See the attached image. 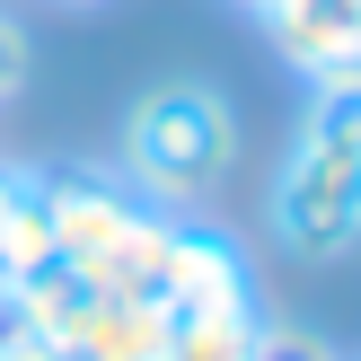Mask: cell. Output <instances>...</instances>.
Returning <instances> with one entry per match:
<instances>
[{
	"mask_svg": "<svg viewBox=\"0 0 361 361\" xmlns=\"http://www.w3.org/2000/svg\"><path fill=\"white\" fill-rule=\"evenodd\" d=\"M238 168V106L212 80H159L123 106V141H115V176L141 194L150 212H194L229 185Z\"/></svg>",
	"mask_w": 361,
	"mask_h": 361,
	"instance_id": "1",
	"label": "cell"
},
{
	"mask_svg": "<svg viewBox=\"0 0 361 361\" xmlns=\"http://www.w3.org/2000/svg\"><path fill=\"white\" fill-rule=\"evenodd\" d=\"M274 53L309 80H361V0H274Z\"/></svg>",
	"mask_w": 361,
	"mask_h": 361,
	"instance_id": "6",
	"label": "cell"
},
{
	"mask_svg": "<svg viewBox=\"0 0 361 361\" xmlns=\"http://www.w3.org/2000/svg\"><path fill=\"white\" fill-rule=\"evenodd\" d=\"M18 185H27V168H0V229H9V203H18Z\"/></svg>",
	"mask_w": 361,
	"mask_h": 361,
	"instance_id": "10",
	"label": "cell"
},
{
	"mask_svg": "<svg viewBox=\"0 0 361 361\" xmlns=\"http://www.w3.org/2000/svg\"><path fill=\"white\" fill-rule=\"evenodd\" d=\"M0 361H53V353L35 344V335H18V344H0Z\"/></svg>",
	"mask_w": 361,
	"mask_h": 361,
	"instance_id": "11",
	"label": "cell"
},
{
	"mask_svg": "<svg viewBox=\"0 0 361 361\" xmlns=\"http://www.w3.org/2000/svg\"><path fill=\"white\" fill-rule=\"evenodd\" d=\"M133 361H168V353H133Z\"/></svg>",
	"mask_w": 361,
	"mask_h": 361,
	"instance_id": "14",
	"label": "cell"
},
{
	"mask_svg": "<svg viewBox=\"0 0 361 361\" xmlns=\"http://www.w3.org/2000/svg\"><path fill=\"white\" fill-rule=\"evenodd\" d=\"M53 9H106V0H53Z\"/></svg>",
	"mask_w": 361,
	"mask_h": 361,
	"instance_id": "12",
	"label": "cell"
},
{
	"mask_svg": "<svg viewBox=\"0 0 361 361\" xmlns=\"http://www.w3.org/2000/svg\"><path fill=\"white\" fill-rule=\"evenodd\" d=\"M27 80H35V44H27V27H18V18H0V106H9Z\"/></svg>",
	"mask_w": 361,
	"mask_h": 361,
	"instance_id": "7",
	"label": "cell"
},
{
	"mask_svg": "<svg viewBox=\"0 0 361 361\" xmlns=\"http://www.w3.org/2000/svg\"><path fill=\"white\" fill-rule=\"evenodd\" d=\"M256 361H335V344H317L309 326H264L256 335Z\"/></svg>",
	"mask_w": 361,
	"mask_h": 361,
	"instance_id": "8",
	"label": "cell"
},
{
	"mask_svg": "<svg viewBox=\"0 0 361 361\" xmlns=\"http://www.w3.org/2000/svg\"><path fill=\"white\" fill-rule=\"evenodd\" d=\"M159 326H168V335H159V353H168V361H256L264 309H256L247 264H238V274H221V282H203V291H185Z\"/></svg>",
	"mask_w": 361,
	"mask_h": 361,
	"instance_id": "5",
	"label": "cell"
},
{
	"mask_svg": "<svg viewBox=\"0 0 361 361\" xmlns=\"http://www.w3.org/2000/svg\"><path fill=\"white\" fill-rule=\"evenodd\" d=\"M35 185H44V221H53V256L71 264H97L106 247L123 238V229L141 221V194L123 185L115 168H88V159H71V168H35Z\"/></svg>",
	"mask_w": 361,
	"mask_h": 361,
	"instance_id": "4",
	"label": "cell"
},
{
	"mask_svg": "<svg viewBox=\"0 0 361 361\" xmlns=\"http://www.w3.org/2000/svg\"><path fill=\"white\" fill-rule=\"evenodd\" d=\"M88 274H97V291H106V300L168 317L185 291H203V282L238 274V247H229L221 229H203L194 212H141V221L123 229V238L106 247L97 264H88Z\"/></svg>",
	"mask_w": 361,
	"mask_h": 361,
	"instance_id": "2",
	"label": "cell"
},
{
	"mask_svg": "<svg viewBox=\"0 0 361 361\" xmlns=\"http://www.w3.org/2000/svg\"><path fill=\"white\" fill-rule=\"evenodd\" d=\"M18 335H27V317H18V282L0 274V344H18Z\"/></svg>",
	"mask_w": 361,
	"mask_h": 361,
	"instance_id": "9",
	"label": "cell"
},
{
	"mask_svg": "<svg viewBox=\"0 0 361 361\" xmlns=\"http://www.w3.org/2000/svg\"><path fill=\"white\" fill-rule=\"evenodd\" d=\"M264 229L300 264H344L361 247V159L300 133L282 176H274V194H264Z\"/></svg>",
	"mask_w": 361,
	"mask_h": 361,
	"instance_id": "3",
	"label": "cell"
},
{
	"mask_svg": "<svg viewBox=\"0 0 361 361\" xmlns=\"http://www.w3.org/2000/svg\"><path fill=\"white\" fill-rule=\"evenodd\" d=\"M238 9H256V18H264V9H274V0H238Z\"/></svg>",
	"mask_w": 361,
	"mask_h": 361,
	"instance_id": "13",
	"label": "cell"
}]
</instances>
